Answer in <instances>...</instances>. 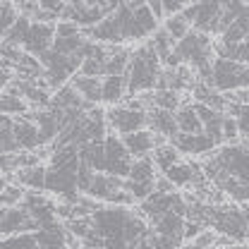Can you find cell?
<instances>
[{"label": "cell", "mask_w": 249, "mask_h": 249, "mask_svg": "<svg viewBox=\"0 0 249 249\" xmlns=\"http://www.w3.org/2000/svg\"><path fill=\"white\" fill-rule=\"evenodd\" d=\"M123 142H124L127 151L132 154V158H134V160L146 158L151 151H156V146L165 144V139H163V137H156L151 129H142V132L127 134V137H123Z\"/></svg>", "instance_id": "13"}, {"label": "cell", "mask_w": 249, "mask_h": 249, "mask_svg": "<svg viewBox=\"0 0 249 249\" xmlns=\"http://www.w3.org/2000/svg\"><path fill=\"white\" fill-rule=\"evenodd\" d=\"M79 156H82V163L89 165L91 170L106 173V144L103 142H91V144L82 146Z\"/></svg>", "instance_id": "23"}, {"label": "cell", "mask_w": 249, "mask_h": 249, "mask_svg": "<svg viewBox=\"0 0 249 249\" xmlns=\"http://www.w3.org/2000/svg\"><path fill=\"white\" fill-rule=\"evenodd\" d=\"M213 249H247V247H240V245H230V247H213Z\"/></svg>", "instance_id": "40"}, {"label": "cell", "mask_w": 249, "mask_h": 249, "mask_svg": "<svg viewBox=\"0 0 249 249\" xmlns=\"http://www.w3.org/2000/svg\"><path fill=\"white\" fill-rule=\"evenodd\" d=\"M149 110H137V108H129L127 103L120 106H113L108 108V127L118 134H134V132H142L149 127Z\"/></svg>", "instance_id": "8"}, {"label": "cell", "mask_w": 249, "mask_h": 249, "mask_svg": "<svg viewBox=\"0 0 249 249\" xmlns=\"http://www.w3.org/2000/svg\"><path fill=\"white\" fill-rule=\"evenodd\" d=\"M91 228L103 249H137L151 235L149 220L132 206H98L91 216Z\"/></svg>", "instance_id": "1"}, {"label": "cell", "mask_w": 249, "mask_h": 249, "mask_svg": "<svg viewBox=\"0 0 249 249\" xmlns=\"http://www.w3.org/2000/svg\"><path fill=\"white\" fill-rule=\"evenodd\" d=\"M185 225H187V218L185 216H178V213H168L163 216L160 220H156L154 225V232L160 235V237H168L173 242H185Z\"/></svg>", "instance_id": "18"}, {"label": "cell", "mask_w": 249, "mask_h": 249, "mask_svg": "<svg viewBox=\"0 0 249 249\" xmlns=\"http://www.w3.org/2000/svg\"><path fill=\"white\" fill-rule=\"evenodd\" d=\"M154 163H156V168L165 175L173 165H178V163H182V154L168 142V144H160V146H156V151H154Z\"/></svg>", "instance_id": "27"}, {"label": "cell", "mask_w": 249, "mask_h": 249, "mask_svg": "<svg viewBox=\"0 0 249 249\" xmlns=\"http://www.w3.org/2000/svg\"><path fill=\"white\" fill-rule=\"evenodd\" d=\"M53 43H55V24L34 22V24H31V29H29V34H27V41H24L22 51L41 60L46 53H51V51H53Z\"/></svg>", "instance_id": "11"}, {"label": "cell", "mask_w": 249, "mask_h": 249, "mask_svg": "<svg viewBox=\"0 0 249 249\" xmlns=\"http://www.w3.org/2000/svg\"><path fill=\"white\" fill-rule=\"evenodd\" d=\"M206 228H211L218 235L228 237L232 245H240V242L249 240L247 216H245V209L240 204H209Z\"/></svg>", "instance_id": "3"}, {"label": "cell", "mask_w": 249, "mask_h": 249, "mask_svg": "<svg viewBox=\"0 0 249 249\" xmlns=\"http://www.w3.org/2000/svg\"><path fill=\"white\" fill-rule=\"evenodd\" d=\"M31 24H34V22H31L29 17L19 15V19L15 22V27H12V29L2 36V41H0V43L12 46V48H22V46H24V41H27V34H29Z\"/></svg>", "instance_id": "29"}, {"label": "cell", "mask_w": 249, "mask_h": 249, "mask_svg": "<svg viewBox=\"0 0 249 249\" xmlns=\"http://www.w3.org/2000/svg\"><path fill=\"white\" fill-rule=\"evenodd\" d=\"M206 163H211L220 173L235 178L237 182L249 187V149L242 142L235 144H223L218 146L213 154L206 158Z\"/></svg>", "instance_id": "4"}, {"label": "cell", "mask_w": 249, "mask_h": 249, "mask_svg": "<svg viewBox=\"0 0 249 249\" xmlns=\"http://www.w3.org/2000/svg\"><path fill=\"white\" fill-rule=\"evenodd\" d=\"M106 62H108V58H87V60L82 62L79 74L101 79V77H106Z\"/></svg>", "instance_id": "35"}, {"label": "cell", "mask_w": 249, "mask_h": 249, "mask_svg": "<svg viewBox=\"0 0 249 249\" xmlns=\"http://www.w3.org/2000/svg\"><path fill=\"white\" fill-rule=\"evenodd\" d=\"M211 87L218 93H235L249 89V65L232 60H223L216 58L213 60V77H211Z\"/></svg>", "instance_id": "5"}, {"label": "cell", "mask_w": 249, "mask_h": 249, "mask_svg": "<svg viewBox=\"0 0 249 249\" xmlns=\"http://www.w3.org/2000/svg\"><path fill=\"white\" fill-rule=\"evenodd\" d=\"M149 7H151V12H154L156 19H165V15H163V2H160V0H151Z\"/></svg>", "instance_id": "39"}, {"label": "cell", "mask_w": 249, "mask_h": 249, "mask_svg": "<svg viewBox=\"0 0 249 249\" xmlns=\"http://www.w3.org/2000/svg\"><path fill=\"white\" fill-rule=\"evenodd\" d=\"M36 240H38V249H70V245H67V225L62 220L36 230Z\"/></svg>", "instance_id": "17"}, {"label": "cell", "mask_w": 249, "mask_h": 249, "mask_svg": "<svg viewBox=\"0 0 249 249\" xmlns=\"http://www.w3.org/2000/svg\"><path fill=\"white\" fill-rule=\"evenodd\" d=\"M139 211H142V216L146 218L151 225L156 220H160L163 216H168V213H178V216L187 218V199L180 192H170V194L154 192L146 201L139 204Z\"/></svg>", "instance_id": "7"}, {"label": "cell", "mask_w": 249, "mask_h": 249, "mask_svg": "<svg viewBox=\"0 0 249 249\" xmlns=\"http://www.w3.org/2000/svg\"><path fill=\"white\" fill-rule=\"evenodd\" d=\"M17 19H19V7L10 0H0V36H5L12 29Z\"/></svg>", "instance_id": "33"}, {"label": "cell", "mask_w": 249, "mask_h": 249, "mask_svg": "<svg viewBox=\"0 0 249 249\" xmlns=\"http://www.w3.org/2000/svg\"><path fill=\"white\" fill-rule=\"evenodd\" d=\"M204 230H209L204 223H196V220H187V225H185V242H194Z\"/></svg>", "instance_id": "37"}, {"label": "cell", "mask_w": 249, "mask_h": 249, "mask_svg": "<svg viewBox=\"0 0 249 249\" xmlns=\"http://www.w3.org/2000/svg\"><path fill=\"white\" fill-rule=\"evenodd\" d=\"M160 72H163L160 70V58L146 41L144 46L132 51L129 70L124 74L127 77V96H142V93L156 91Z\"/></svg>", "instance_id": "2"}, {"label": "cell", "mask_w": 249, "mask_h": 249, "mask_svg": "<svg viewBox=\"0 0 249 249\" xmlns=\"http://www.w3.org/2000/svg\"><path fill=\"white\" fill-rule=\"evenodd\" d=\"M29 108H31L29 103L24 98L15 96V93L2 91V96H0V113L7 115V118H24V115L31 113Z\"/></svg>", "instance_id": "26"}, {"label": "cell", "mask_w": 249, "mask_h": 249, "mask_svg": "<svg viewBox=\"0 0 249 249\" xmlns=\"http://www.w3.org/2000/svg\"><path fill=\"white\" fill-rule=\"evenodd\" d=\"M36 230H38V225H36V220L29 216V211L24 206L2 209V216H0V232H2V237L22 235V232H36Z\"/></svg>", "instance_id": "12"}, {"label": "cell", "mask_w": 249, "mask_h": 249, "mask_svg": "<svg viewBox=\"0 0 249 249\" xmlns=\"http://www.w3.org/2000/svg\"><path fill=\"white\" fill-rule=\"evenodd\" d=\"M163 29L170 34V38H173L175 43H180L187 34L192 31V24L187 22L182 15H175V17H170V19H165V22H163Z\"/></svg>", "instance_id": "34"}, {"label": "cell", "mask_w": 249, "mask_h": 249, "mask_svg": "<svg viewBox=\"0 0 249 249\" xmlns=\"http://www.w3.org/2000/svg\"><path fill=\"white\" fill-rule=\"evenodd\" d=\"M72 36H84V34H82V27H77L74 22L60 19V22L55 24V38H72Z\"/></svg>", "instance_id": "36"}, {"label": "cell", "mask_w": 249, "mask_h": 249, "mask_svg": "<svg viewBox=\"0 0 249 249\" xmlns=\"http://www.w3.org/2000/svg\"><path fill=\"white\" fill-rule=\"evenodd\" d=\"M103 144H106V173L127 180V178H129V170H132L134 158H132V154L127 151L123 137L108 134Z\"/></svg>", "instance_id": "9"}, {"label": "cell", "mask_w": 249, "mask_h": 249, "mask_svg": "<svg viewBox=\"0 0 249 249\" xmlns=\"http://www.w3.org/2000/svg\"><path fill=\"white\" fill-rule=\"evenodd\" d=\"M149 46H151L156 53H158L160 62H165L170 55H173V51H175V46H178V43L170 38V34H168L165 29H158L154 36L149 38Z\"/></svg>", "instance_id": "30"}, {"label": "cell", "mask_w": 249, "mask_h": 249, "mask_svg": "<svg viewBox=\"0 0 249 249\" xmlns=\"http://www.w3.org/2000/svg\"><path fill=\"white\" fill-rule=\"evenodd\" d=\"M27 196V189L19 187L17 182H2V192H0V204L2 209H15V206H22Z\"/></svg>", "instance_id": "31"}, {"label": "cell", "mask_w": 249, "mask_h": 249, "mask_svg": "<svg viewBox=\"0 0 249 249\" xmlns=\"http://www.w3.org/2000/svg\"><path fill=\"white\" fill-rule=\"evenodd\" d=\"M124 96H127V77H103V103H108L110 108L120 106Z\"/></svg>", "instance_id": "24"}, {"label": "cell", "mask_w": 249, "mask_h": 249, "mask_svg": "<svg viewBox=\"0 0 249 249\" xmlns=\"http://www.w3.org/2000/svg\"><path fill=\"white\" fill-rule=\"evenodd\" d=\"M182 249H194V247H192V245H189V247H182Z\"/></svg>", "instance_id": "41"}, {"label": "cell", "mask_w": 249, "mask_h": 249, "mask_svg": "<svg viewBox=\"0 0 249 249\" xmlns=\"http://www.w3.org/2000/svg\"><path fill=\"white\" fill-rule=\"evenodd\" d=\"M15 139H17L19 151H38L43 146V139H41L36 123L27 120V118H15Z\"/></svg>", "instance_id": "15"}, {"label": "cell", "mask_w": 249, "mask_h": 249, "mask_svg": "<svg viewBox=\"0 0 249 249\" xmlns=\"http://www.w3.org/2000/svg\"><path fill=\"white\" fill-rule=\"evenodd\" d=\"M79 96L84 101H89L93 106H98V101H103V79H96V77H84V74H74L72 82H70Z\"/></svg>", "instance_id": "21"}, {"label": "cell", "mask_w": 249, "mask_h": 249, "mask_svg": "<svg viewBox=\"0 0 249 249\" xmlns=\"http://www.w3.org/2000/svg\"><path fill=\"white\" fill-rule=\"evenodd\" d=\"M180 154H189V156H209L211 151H216L218 144L206 137V134H178L173 142H170Z\"/></svg>", "instance_id": "14"}, {"label": "cell", "mask_w": 249, "mask_h": 249, "mask_svg": "<svg viewBox=\"0 0 249 249\" xmlns=\"http://www.w3.org/2000/svg\"><path fill=\"white\" fill-rule=\"evenodd\" d=\"M46 175H48V168L36 165V168H27V170H17L15 182L29 192H46Z\"/></svg>", "instance_id": "22"}, {"label": "cell", "mask_w": 249, "mask_h": 249, "mask_svg": "<svg viewBox=\"0 0 249 249\" xmlns=\"http://www.w3.org/2000/svg\"><path fill=\"white\" fill-rule=\"evenodd\" d=\"M22 206H24V209L29 211V216L36 220L38 230H41V228H48V225H53V223L60 220V218H58V204L51 201L43 192H27Z\"/></svg>", "instance_id": "10"}, {"label": "cell", "mask_w": 249, "mask_h": 249, "mask_svg": "<svg viewBox=\"0 0 249 249\" xmlns=\"http://www.w3.org/2000/svg\"><path fill=\"white\" fill-rule=\"evenodd\" d=\"M51 106H55V108H60V110H84V113H91L93 108H96L93 103L84 101L72 84H67V87H62L58 93H53V103H51Z\"/></svg>", "instance_id": "19"}, {"label": "cell", "mask_w": 249, "mask_h": 249, "mask_svg": "<svg viewBox=\"0 0 249 249\" xmlns=\"http://www.w3.org/2000/svg\"><path fill=\"white\" fill-rule=\"evenodd\" d=\"M192 29L206 36H220V22H223V2L209 0V2H194L187 5L182 12Z\"/></svg>", "instance_id": "6"}, {"label": "cell", "mask_w": 249, "mask_h": 249, "mask_svg": "<svg viewBox=\"0 0 249 249\" xmlns=\"http://www.w3.org/2000/svg\"><path fill=\"white\" fill-rule=\"evenodd\" d=\"M201 173V165H196V163H178V165H173L168 173H165V178L173 182L175 189H189V187L194 185V180H196V175Z\"/></svg>", "instance_id": "20"}, {"label": "cell", "mask_w": 249, "mask_h": 249, "mask_svg": "<svg viewBox=\"0 0 249 249\" xmlns=\"http://www.w3.org/2000/svg\"><path fill=\"white\" fill-rule=\"evenodd\" d=\"M156 192H165V194H170V192H175V187H173V182L163 175V178L156 180Z\"/></svg>", "instance_id": "38"}, {"label": "cell", "mask_w": 249, "mask_h": 249, "mask_svg": "<svg viewBox=\"0 0 249 249\" xmlns=\"http://www.w3.org/2000/svg\"><path fill=\"white\" fill-rule=\"evenodd\" d=\"M146 115H149V127H151V132L156 137H163V139L173 142L180 134L175 113H168V110H160V108H151Z\"/></svg>", "instance_id": "16"}, {"label": "cell", "mask_w": 249, "mask_h": 249, "mask_svg": "<svg viewBox=\"0 0 249 249\" xmlns=\"http://www.w3.org/2000/svg\"><path fill=\"white\" fill-rule=\"evenodd\" d=\"M0 249H38L36 232H22V235H10V237H2Z\"/></svg>", "instance_id": "32"}, {"label": "cell", "mask_w": 249, "mask_h": 249, "mask_svg": "<svg viewBox=\"0 0 249 249\" xmlns=\"http://www.w3.org/2000/svg\"><path fill=\"white\" fill-rule=\"evenodd\" d=\"M0 151L2 156L19 154V146L15 139V118H7V115L0 118Z\"/></svg>", "instance_id": "28"}, {"label": "cell", "mask_w": 249, "mask_h": 249, "mask_svg": "<svg viewBox=\"0 0 249 249\" xmlns=\"http://www.w3.org/2000/svg\"><path fill=\"white\" fill-rule=\"evenodd\" d=\"M175 118H178V127H180L182 134H204V124H201V120H199V115H196V110H194L192 103L189 106L185 103L175 113Z\"/></svg>", "instance_id": "25"}]
</instances>
